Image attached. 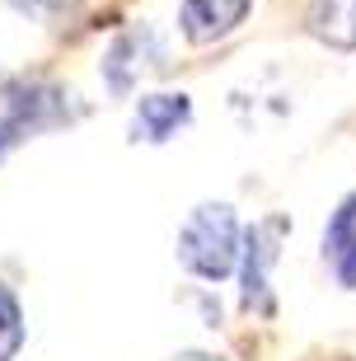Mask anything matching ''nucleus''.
<instances>
[{
  "label": "nucleus",
  "instance_id": "1",
  "mask_svg": "<svg viewBox=\"0 0 356 361\" xmlns=\"http://www.w3.org/2000/svg\"><path fill=\"white\" fill-rule=\"evenodd\" d=\"M85 118V104L70 85L52 75H5L0 80V164L42 132L70 127Z\"/></svg>",
  "mask_w": 356,
  "mask_h": 361
},
{
  "label": "nucleus",
  "instance_id": "2",
  "mask_svg": "<svg viewBox=\"0 0 356 361\" xmlns=\"http://www.w3.org/2000/svg\"><path fill=\"white\" fill-rule=\"evenodd\" d=\"M239 244H244V226L230 202H197L178 226L173 240V258L188 277L197 281H225L239 268Z\"/></svg>",
  "mask_w": 356,
  "mask_h": 361
},
{
  "label": "nucleus",
  "instance_id": "3",
  "mask_svg": "<svg viewBox=\"0 0 356 361\" xmlns=\"http://www.w3.org/2000/svg\"><path fill=\"white\" fill-rule=\"evenodd\" d=\"M290 235L286 216H263L244 230V244H239V310L244 314H272L277 310V295H272V268L281 258V244Z\"/></svg>",
  "mask_w": 356,
  "mask_h": 361
},
{
  "label": "nucleus",
  "instance_id": "4",
  "mask_svg": "<svg viewBox=\"0 0 356 361\" xmlns=\"http://www.w3.org/2000/svg\"><path fill=\"white\" fill-rule=\"evenodd\" d=\"M164 66H169L164 38H159L150 24H132V28H122L118 38L108 42L104 61H99V75H104V85H108L113 99H127V94L141 85V75L164 71Z\"/></svg>",
  "mask_w": 356,
  "mask_h": 361
},
{
  "label": "nucleus",
  "instance_id": "5",
  "mask_svg": "<svg viewBox=\"0 0 356 361\" xmlns=\"http://www.w3.org/2000/svg\"><path fill=\"white\" fill-rule=\"evenodd\" d=\"M188 127H192V99L183 90H155V94L136 99L127 136L136 146H164V141H173Z\"/></svg>",
  "mask_w": 356,
  "mask_h": 361
},
{
  "label": "nucleus",
  "instance_id": "6",
  "mask_svg": "<svg viewBox=\"0 0 356 361\" xmlns=\"http://www.w3.org/2000/svg\"><path fill=\"white\" fill-rule=\"evenodd\" d=\"M253 0H183L178 5V33L188 47H211L230 38L244 19H249Z\"/></svg>",
  "mask_w": 356,
  "mask_h": 361
},
{
  "label": "nucleus",
  "instance_id": "7",
  "mask_svg": "<svg viewBox=\"0 0 356 361\" xmlns=\"http://www.w3.org/2000/svg\"><path fill=\"white\" fill-rule=\"evenodd\" d=\"M319 254H324L329 277L343 291H356V192H347L329 212V226L319 235Z\"/></svg>",
  "mask_w": 356,
  "mask_h": 361
},
{
  "label": "nucleus",
  "instance_id": "8",
  "mask_svg": "<svg viewBox=\"0 0 356 361\" xmlns=\"http://www.w3.org/2000/svg\"><path fill=\"white\" fill-rule=\"evenodd\" d=\"M305 33L333 52H356V0H309Z\"/></svg>",
  "mask_w": 356,
  "mask_h": 361
},
{
  "label": "nucleus",
  "instance_id": "9",
  "mask_svg": "<svg viewBox=\"0 0 356 361\" xmlns=\"http://www.w3.org/2000/svg\"><path fill=\"white\" fill-rule=\"evenodd\" d=\"M28 343V319H24V305H19V295L14 286L0 281V361H14L24 352Z\"/></svg>",
  "mask_w": 356,
  "mask_h": 361
},
{
  "label": "nucleus",
  "instance_id": "10",
  "mask_svg": "<svg viewBox=\"0 0 356 361\" xmlns=\"http://www.w3.org/2000/svg\"><path fill=\"white\" fill-rule=\"evenodd\" d=\"M14 10L24 14V19H61L80 5V0H10Z\"/></svg>",
  "mask_w": 356,
  "mask_h": 361
},
{
  "label": "nucleus",
  "instance_id": "11",
  "mask_svg": "<svg viewBox=\"0 0 356 361\" xmlns=\"http://www.w3.org/2000/svg\"><path fill=\"white\" fill-rule=\"evenodd\" d=\"M169 361H221L216 352H178V357H169Z\"/></svg>",
  "mask_w": 356,
  "mask_h": 361
}]
</instances>
